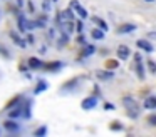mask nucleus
Listing matches in <instances>:
<instances>
[{"instance_id":"obj_1","label":"nucleus","mask_w":156,"mask_h":137,"mask_svg":"<svg viewBox=\"0 0 156 137\" xmlns=\"http://www.w3.org/2000/svg\"><path fill=\"white\" fill-rule=\"evenodd\" d=\"M122 104H124L126 110H128V115L131 117V119H136V117L139 115V105L133 97H124V99H122Z\"/></svg>"},{"instance_id":"obj_2","label":"nucleus","mask_w":156,"mask_h":137,"mask_svg":"<svg viewBox=\"0 0 156 137\" xmlns=\"http://www.w3.org/2000/svg\"><path fill=\"white\" fill-rule=\"evenodd\" d=\"M71 9H74L76 12H77V15L81 17L82 20H84V19H87V17H89L87 10H86L84 7H81V3H79L77 0H71Z\"/></svg>"},{"instance_id":"obj_3","label":"nucleus","mask_w":156,"mask_h":137,"mask_svg":"<svg viewBox=\"0 0 156 137\" xmlns=\"http://www.w3.org/2000/svg\"><path fill=\"white\" fill-rule=\"evenodd\" d=\"M17 25H19V30H20V32H29V30H27L29 19L24 15V13H19V15H17Z\"/></svg>"},{"instance_id":"obj_4","label":"nucleus","mask_w":156,"mask_h":137,"mask_svg":"<svg viewBox=\"0 0 156 137\" xmlns=\"http://www.w3.org/2000/svg\"><path fill=\"white\" fill-rule=\"evenodd\" d=\"M96 105H98V99H96V97H87V99H84L81 104V107L84 110H91V109H94Z\"/></svg>"},{"instance_id":"obj_5","label":"nucleus","mask_w":156,"mask_h":137,"mask_svg":"<svg viewBox=\"0 0 156 137\" xmlns=\"http://www.w3.org/2000/svg\"><path fill=\"white\" fill-rule=\"evenodd\" d=\"M4 127H5V130H9V132H19L20 130V125H19V122L17 120H5L4 122Z\"/></svg>"},{"instance_id":"obj_6","label":"nucleus","mask_w":156,"mask_h":137,"mask_svg":"<svg viewBox=\"0 0 156 137\" xmlns=\"http://www.w3.org/2000/svg\"><path fill=\"white\" fill-rule=\"evenodd\" d=\"M129 53H131L129 52V47H126V45H119L118 47V57L121 60H126L129 57Z\"/></svg>"},{"instance_id":"obj_7","label":"nucleus","mask_w":156,"mask_h":137,"mask_svg":"<svg viewBox=\"0 0 156 137\" xmlns=\"http://www.w3.org/2000/svg\"><path fill=\"white\" fill-rule=\"evenodd\" d=\"M134 62H136V69H138V77L143 79L144 77V69H143V63H141V55H134Z\"/></svg>"},{"instance_id":"obj_8","label":"nucleus","mask_w":156,"mask_h":137,"mask_svg":"<svg viewBox=\"0 0 156 137\" xmlns=\"http://www.w3.org/2000/svg\"><path fill=\"white\" fill-rule=\"evenodd\" d=\"M29 67H30V69H42V67H44V62H42V60H39L37 57H30V59H29Z\"/></svg>"},{"instance_id":"obj_9","label":"nucleus","mask_w":156,"mask_h":137,"mask_svg":"<svg viewBox=\"0 0 156 137\" xmlns=\"http://www.w3.org/2000/svg\"><path fill=\"white\" fill-rule=\"evenodd\" d=\"M10 37H12V40H14V42L17 43L19 47H20V49H25V47H27V42H25L24 39H20V37H19L15 32H12V33H10Z\"/></svg>"},{"instance_id":"obj_10","label":"nucleus","mask_w":156,"mask_h":137,"mask_svg":"<svg viewBox=\"0 0 156 137\" xmlns=\"http://www.w3.org/2000/svg\"><path fill=\"white\" fill-rule=\"evenodd\" d=\"M133 30H136V25H134V23H124V25L119 27L118 32H119V33H129V32H133Z\"/></svg>"},{"instance_id":"obj_11","label":"nucleus","mask_w":156,"mask_h":137,"mask_svg":"<svg viewBox=\"0 0 156 137\" xmlns=\"http://www.w3.org/2000/svg\"><path fill=\"white\" fill-rule=\"evenodd\" d=\"M138 47L139 49H143V50H146V52H153V45L148 42V40H138Z\"/></svg>"},{"instance_id":"obj_12","label":"nucleus","mask_w":156,"mask_h":137,"mask_svg":"<svg viewBox=\"0 0 156 137\" xmlns=\"http://www.w3.org/2000/svg\"><path fill=\"white\" fill-rule=\"evenodd\" d=\"M143 105H144L146 109H156V97H146Z\"/></svg>"},{"instance_id":"obj_13","label":"nucleus","mask_w":156,"mask_h":137,"mask_svg":"<svg viewBox=\"0 0 156 137\" xmlns=\"http://www.w3.org/2000/svg\"><path fill=\"white\" fill-rule=\"evenodd\" d=\"M47 87H49V84L45 82V80H39V82H37V87H35V90H34V94L44 92V90H47Z\"/></svg>"},{"instance_id":"obj_14","label":"nucleus","mask_w":156,"mask_h":137,"mask_svg":"<svg viewBox=\"0 0 156 137\" xmlns=\"http://www.w3.org/2000/svg\"><path fill=\"white\" fill-rule=\"evenodd\" d=\"M44 67L49 72H55V70H59L62 67V63L61 62H51V63H44Z\"/></svg>"},{"instance_id":"obj_15","label":"nucleus","mask_w":156,"mask_h":137,"mask_svg":"<svg viewBox=\"0 0 156 137\" xmlns=\"http://www.w3.org/2000/svg\"><path fill=\"white\" fill-rule=\"evenodd\" d=\"M91 35H92V39H94V40H102V39H104V30H99V29H94V30H92V32H91Z\"/></svg>"},{"instance_id":"obj_16","label":"nucleus","mask_w":156,"mask_h":137,"mask_svg":"<svg viewBox=\"0 0 156 137\" xmlns=\"http://www.w3.org/2000/svg\"><path fill=\"white\" fill-rule=\"evenodd\" d=\"M94 50H96L94 45H86L84 50L81 52V57H89V55H92V53H94Z\"/></svg>"},{"instance_id":"obj_17","label":"nucleus","mask_w":156,"mask_h":137,"mask_svg":"<svg viewBox=\"0 0 156 137\" xmlns=\"http://www.w3.org/2000/svg\"><path fill=\"white\" fill-rule=\"evenodd\" d=\"M22 112H24V107L19 105L17 109H14L10 114H9V115H10V119H17V117H20V115H22Z\"/></svg>"},{"instance_id":"obj_18","label":"nucleus","mask_w":156,"mask_h":137,"mask_svg":"<svg viewBox=\"0 0 156 137\" xmlns=\"http://www.w3.org/2000/svg\"><path fill=\"white\" fill-rule=\"evenodd\" d=\"M92 20H94L96 23H98L99 27H101L102 30H108V23L104 22V20H101V19H98V17H92Z\"/></svg>"},{"instance_id":"obj_19","label":"nucleus","mask_w":156,"mask_h":137,"mask_svg":"<svg viewBox=\"0 0 156 137\" xmlns=\"http://www.w3.org/2000/svg\"><path fill=\"white\" fill-rule=\"evenodd\" d=\"M45 132H47V127H39V129L34 132V135L35 137H41V135H45Z\"/></svg>"},{"instance_id":"obj_20","label":"nucleus","mask_w":156,"mask_h":137,"mask_svg":"<svg viewBox=\"0 0 156 137\" xmlns=\"http://www.w3.org/2000/svg\"><path fill=\"white\" fill-rule=\"evenodd\" d=\"M98 77L99 79H111L112 72H98Z\"/></svg>"},{"instance_id":"obj_21","label":"nucleus","mask_w":156,"mask_h":137,"mask_svg":"<svg viewBox=\"0 0 156 137\" xmlns=\"http://www.w3.org/2000/svg\"><path fill=\"white\" fill-rule=\"evenodd\" d=\"M42 7H44V10H45V12H51V9H52L51 0H44V2H42Z\"/></svg>"},{"instance_id":"obj_22","label":"nucleus","mask_w":156,"mask_h":137,"mask_svg":"<svg viewBox=\"0 0 156 137\" xmlns=\"http://www.w3.org/2000/svg\"><path fill=\"white\" fill-rule=\"evenodd\" d=\"M148 67H149V72L156 74V63H154V60H148Z\"/></svg>"},{"instance_id":"obj_23","label":"nucleus","mask_w":156,"mask_h":137,"mask_svg":"<svg viewBox=\"0 0 156 137\" xmlns=\"http://www.w3.org/2000/svg\"><path fill=\"white\" fill-rule=\"evenodd\" d=\"M148 122L151 124V125H156V115H149L148 117Z\"/></svg>"},{"instance_id":"obj_24","label":"nucleus","mask_w":156,"mask_h":137,"mask_svg":"<svg viewBox=\"0 0 156 137\" xmlns=\"http://www.w3.org/2000/svg\"><path fill=\"white\" fill-rule=\"evenodd\" d=\"M148 39H153V40H156V32H148Z\"/></svg>"},{"instance_id":"obj_25","label":"nucleus","mask_w":156,"mask_h":137,"mask_svg":"<svg viewBox=\"0 0 156 137\" xmlns=\"http://www.w3.org/2000/svg\"><path fill=\"white\" fill-rule=\"evenodd\" d=\"M27 7H29V12H34V3H32L30 0L27 2Z\"/></svg>"},{"instance_id":"obj_26","label":"nucleus","mask_w":156,"mask_h":137,"mask_svg":"<svg viewBox=\"0 0 156 137\" xmlns=\"http://www.w3.org/2000/svg\"><path fill=\"white\" fill-rule=\"evenodd\" d=\"M25 42H29V45H32V43H34V37H32V35H29Z\"/></svg>"},{"instance_id":"obj_27","label":"nucleus","mask_w":156,"mask_h":137,"mask_svg":"<svg viewBox=\"0 0 156 137\" xmlns=\"http://www.w3.org/2000/svg\"><path fill=\"white\" fill-rule=\"evenodd\" d=\"M17 7H24V0H17Z\"/></svg>"},{"instance_id":"obj_28","label":"nucleus","mask_w":156,"mask_h":137,"mask_svg":"<svg viewBox=\"0 0 156 137\" xmlns=\"http://www.w3.org/2000/svg\"><path fill=\"white\" fill-rule=\"evenodd\" d=\"M77 32H82V23L81 22L77 23Z\"/></svg>"},{"instance_id":"obj_29","label":"nucleus","mask_w":156,"mask_h":137,"mask_svg":"<svg viewBox=\"0 0 156 137\" xmlns=\"http://www.w3.org/2000/svg\"><path fill=\"white\" fill-rule=\"evenodd\" d=\"M146 2H154V0H146Z\"/></svg>"}]
</instances>
